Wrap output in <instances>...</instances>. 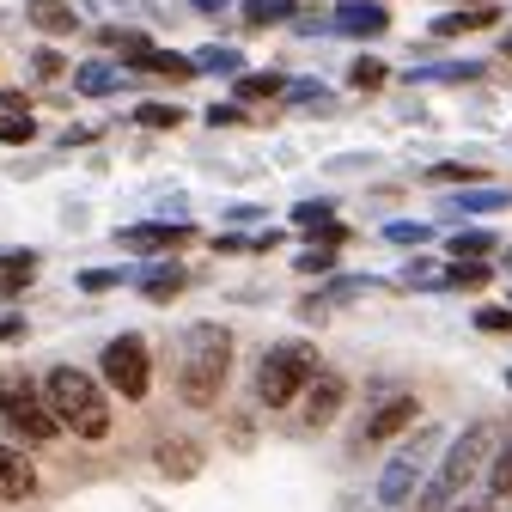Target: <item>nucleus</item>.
<instances>
[{
    "instance_id": "1",
    "label": "nucleus",
    "mask_w": 512,
    "mask_h": 512,
    "mask_svg": "<svg viewBox=\"0 0 512 512\" xmlns=\"http://www.w3.org/2000/svg\"><path fill=\"white\" fill-rule=\"evenodd\" d=\"M232 372V336L220 324H189L183 330V360H177V391L189 409H208Z\"/></svg>"
},
{
    "instance_id": "2",
    "label": "nucleus",
    "mask_w": 512,
    "mask_h": 512,
    "mask_svg": "<svg viewBox=\"0 0 512 512\" xmlns=\"http://www.w3.org/2000/svg\"><path fill=\"white\" fill-rule=\"evenodd\" d=\"M43 403L55 415V427H74L80 439H104L110 433V397L98 391V378L80 366H55L43 378Z\"/></svg>"
},
{
    "instance_id": "3",
    "label": "nucleus",
    "mask_w": 512,
    "mask_h": 512,
    "mask_svg": "<svg viewBox=\"0 0 512 512\" xmlns=\"http://www.w3.org/2000/svg\"><path fill=\"white\" fill-rule=\"evenodd\" d=\"M488 452H494V433L488 427H464V439L445 452V464L433 470V482H427V494H421V512H445L452 506L482 470H488Z\"/></svg>"
},
{
    "instance_id": "4",
    "label": "nucleus",
    "mask_w": 512,
    "mask_h": 512,
    "mask_svg": "<svg viewBox=\"0 0 512 512\" xmlns=\"http://www.w3.org/2000/svg\"><path fill=\"white\" fill-rule=\"evenodd\" d=\"M311 378H317V348L311 342H275L263 354V366H256V397L269 409H287Z\"/></svg>"
},
{
    "instance_id": "5",
    "label": "nucleus",
    "mask_w": 512,
    "mask_h": 512,
    "mask_svg": "<svg viewBox=\"0 0 512 512\" xmlns=\"http://www.w3.org/2000/svg\"><path fill=\"white\" fill-rule=\"evenodd\" d=\"M433 452H439V427H421V433L403 445V452L378 470V488H372V494H378V506H409V500H415V488L427 482Z\"/></svg>"
},
{
    "instance_id": "6",
    "label": "nucleus",
    "mask_w": 512,
    "mask_h": 512,
    "mask_svg": "<svg viewBox=\"0 0 512 512\" xmlns=\"http://www.w3.org/2000/svg\"><path fill=\"white\" fill-rule=\"evenodd\" d=\"M0 415H7V427H19L25 439H55L61 433L31 378H0Z\"/></svg>"
},
{
    "instance_id": "7",
    "label": "nucleus",
    "mask_w": 512,
    "mask_h": 512,
    "mask_svg": "<svg viewBox=\"0 0 512 512\" xmlns=\"http://www.w3.org/2000/svg\"><path fill=\"white\" fill-rule=\"evenodd\" d=\"M104 378H110V391H122L128 403L147 397V384H153V360H147V342L141 336H116L104 348Z\"/></svg>"
},
{
    "instance_id": "8",
    "label": "nucleus",
    "mask_w": 512,
    "mask_h": 512,
    "mask_svg": "<svg viewBox=\"0 0 512 512\" xmlns=\"http://www.w3.org/2000/svg\"><path fill=\"white\" fill-rule=\"evenodd\" d=\"M342 403H348V384L330 378V372H317V378L305 384V427H330V421L342 415Z\"/></svg>"
},
{
    "instance_id": "9",
    "label": "nucleus",
    "mask_w": 512,
    "mask_h": 512,
    "mask_svg": "<svg viewBox=\"0 0 512 512\" xmlns=\"http://www.w3.org/2000/svg\"><path fill=\"white\" fill-rule=\"evenodd\" d=\"M189 238V226L177 220V226H165V220H147V226H122L116 232V244L122 250H141V256H159V250H177Z\"/></svg>"
},
{
    "instance_id": "10",
    "label": "nucleus",
    "mask_w": 512,
    "mask_h": 512,
    "mask_svg": "<svg viewBox=\"0 0 512 512\" xmlns=\"http://www.w3.org/2000/svg\"><path fill=\"white\" fill-rule=\"evenodd\" d=\"M384 25H391V13L378 0H342L336 19H330V31H342V37H378Z\"/></svg>"
},
{
    "instance_id": "11",
    "label": "nucleus",
    "mask_w": 512,
    "mask_h": 512,
    "mask_svg": "<svg viewBox=\"0 0 512 512\" xmlns=\"http://www.w3.org/2000/svg\"><path fill=\"white\" fill-rule=\"evenodd\" d=\"M37 494V470L25 452H13V445H0V500H31Z\"/></svg>"
},
{
    "instance_id": "12",
    "label": "nucleus",
    "mask_w": 512,
    "mask_h": 512,
    "mask_svg": "<svg viewBox=\"0 0 512 512\" xmlns=\"http://www.w3.org/2000/svg\"><path fill=\"white\" fill-rule=\"evenodd\" d=\"M403 427H415V397H391V403H378L372 415H366V439L378 445V439H397Z\"/></svg>"
},
{
    "instance_id": "13",
    "label": "nucleus",
    "mask_w": 512,
    "mask_h": 512,
    "mask_svg": "<svg viewBox=\"0 0 512 512\" xmlns=\"http://www.w3.org/2000/svg\"><path fill=\"white\" fill-rule=\"evenodd\" d=\"M25 19L49 37H74L80 31V13L68 7V0H25Z\"/></svg>"
},
{
    "instance_id": "14",
    "label": "nucleus",
    "mask_w": 512,
    "mask_h": 512,
    "mask_svg": "<svg viewBox=\"0 0 512 512\" xmlns=\"http://www.w3.org/2000/svg\"><path fill=\"white\" fill-rule=\"evenodd\" d=\"M183 281H189V275H183L177 263H153V269H141V293H147L153 305L177 299V293H183Z\"/></svg>"
},
{
    "instance_id": "15",
    "label": "nucleus",
    "mask_w": 512,
    "mask_h": 512,
    "mask_svg": "<svg viewBox=\"0 0 512 512\" xmlns=\"http://www.w3.org/2000/svg\"><path fill=\"white\" fill-rule=\"evenodd\" d=\"M445 208L452 214H500V208H512V189H458Z\"/></svg>"
},
{
    "instance_id": "16",
    "label": "nucleus",
    "mask_w": 512,
    "mask_h": 512,
    "mask_svg": "<svg viewBox=\"0 0 512 512\" xmlns=\"http://www.w3.org/2000/svg\"><path fill=\"white\" fill-rule=\"evenodd\" d=\"M31 275H37V256L31 250H0V299H13Z\"/></svg>"
},
{
    "instance_id": "17",
    "label": "nucleus",
    "mask_w": 512,
    "mask_h": 512,
    "mask_svg": "<svg viewBox=\"0 0 512 512\" xmlns=\"http://www.w3.org/2000/svg\"><path fill=\"white\" fill-rule=\"evenodd\" d=\"M494 19H500L494 7H458V13L433 19V37H464V31H482V25H494Z\"/></svg>"
},
{
    "instance_id": "18",
    "label": "nucleus",
    "mask_w": 512,
    "mask_h": 512,
    "mask_svg": "<svg viewBox=\"0 0 512 512\" xmlns=\"http://www.w3.org/2000/svg\"><path fill=\"white\" fill-rule=\"evenodd\" d=\"M189 68H196V74H238V68H244V55L226 49V43H208V49L189 55Z\"/></svg>"
},
{
    "instance_id": "19",
    "label": "nucleus",
    "mask_w": 512,
    "mask_h": 512,
    "mask_svg": "<svg viewBox=\"0 0 512 512\" xmlns=\"http://www.w3.org/2000/svg\"><path fill=\"white\" fill-rule=\"evenodd\" d=\"M74 86H80L86 98H104V92L122 86V74L110 68V61H86V68H74Z\"/></svg>"
},
{
    "instance_id": "20",
    "label": "nucleus",
    "mask_w": 512,
    "mask_h": 512,
    "mask_svg": "<svg viewBox=\"0 0 512 512\" xmlns=\"http://www.w3.org/2000/svg\"><path fill=\"white\" fill-rule=\"evenodd\" d=\"M415 86H433V80H482V61H439V68H409Z\"/></svg>"
},
{
    "instance_id": "21",
    "label": "nucleus",
    "mask_w": 512,
    "mask_h": 512,
    "mask_svg": "<svg viewBox=\"0 0 512 512\" xmlns=\"http://www.w3.org/2000/svg\"><path fill=\"white\" fill-rule=\"evenodd\" d=\"M299 13V0H244V25H281Z\"/></svg>"
},
{
    "instance_id": "22",
    "label": "nucleus",
    "mask_w": 512,
    "mask_h": 512,
    "mask_svg": "<svg viewBox=\"0 0 512 512\" xmlns=\"http://www.w3.org/2000/svg\"><path fill=\"white\" fill-rule=\"evenodd\" d=\"M281 92H287L281 74H238V98H244V104H256V98H281Z\"/></svg>"
},
{
    "instance_id": "23",
    "label": "nucleus",
    "mask_w": 512,
    "mask_h": 512,
    "mask_svg": "<svg viewBox=\"0 0 512 512\" xmlns=\"http://www.w3.org/2000/svg\"><path fill=\"white\" fill-rule=\"evenodd\" d=\"M135 68H147V74H171V80H189V74H196L183 55H165V49H147V55L135 61Z\"/></svg>"
},
{
    "instance_id": "24",
    "label": "nucleus",
    "mask_w": 512,
    "mask_h": 512,
    "mask_svg": "<svg viewBox=\"0 0 512 512\" xmlns=\"http://www.w3.org/2000/svg\"><path fill=\"white\" fill-rule=\"evenodd\" d=\"M37 135V122L25 116V110H7V116H0V141H7V147H25Z\"/></svg>"
},
{
    "instance_id": "25",
    "label": "nucleus",
    "mask_w": 512,
    "mask_h": 512,
    "mask_svg": "<svg viewBox=\"0 0 512 512\" xmlns=\"http://www.w3.org/2000/svg\"><path fill=\"white\" fill-rule=\"evenodd\" d=\"M488 250H494L488 232H458V238H452V256H458V263H482Z\"/></svg>"
},
{
    "instance_id": "26",
    "label": "nucleus",
    "mask_w": 512,
    "mask_h": 512,
    "mask_svg": "<svg viewBox=\"0 0 512 512\" xmlns=\"http://www.w3.org/2000/svg\"><path fill=\"white\" fill-rule=\"evenodd\" d=\"M488 500H512V445L494 458V470H488Z\"/></svg>"
},
{
    "instance_id": "27",
    "label": "nucleus",
    "mask_w": 512,
    "mask_h": 512,
    "mask_svg": "<svg viewBox=\"0 0 512 512\" xmlns=\"http://www.w3.org/2000/svg\"><path fill=\"white\" fill-rule=\"evenodd\" d=\"M104 49H122V61H141L153 43H147L141 31H104Z\"/></svg>"
},
{
    "instance_id": "28",
    "label": "nucleus",
    "mask_w": 512,
    "mask_h": 512,
    "mask_svg": "<svg viewBox=\"0 0 512 512\" xmlns=\"http://www.w3.org/2000/svg\"><path fill=\"white\" fill-rule=\"evenodd\" d=\"M384 238H391V244H427L433 226L427 220H391V226H384Z\"/></svg>"
},
{
    "instance_id": "29",
    "label": "nucleus",
    "mask_w": 512,
    "mask_h": 512,
    "mask_svg": "<svg viewBox=\"0 0 512 512\" xmlns=\"http://www.w3.org/2000/svg\"><path fill=\"white\" fill-rule=\"evenodd\" d=\"M135 122H141V128H177V122H183V110H177V104H141V110H135Z\"/></svg>"
},
{
    "instance_id": "30",
    "label": "nucleus",
    "mask_w": 512,
    "mask_h": 512,
    "mask_svg": "<svg viewBox=\"0 0 512 512\" xmlns=\"http://www.w3.org/2000/svg\"><path fill=\"white\" fill-rule=\"evenodd\" d=\"M476 330H482V336H506V330H512V305H482V311H476Z\"/></svg>"
},
{
    "instance_id": "31",
    "label": "nucleus",
    "mask_w": 512,
    "mask_h": 512,
    "mask_svg": "<svg viewBox=\"0 0 512 512\" xmlns=\"http://www.w3.org/2000/svg\"><path fill=\"white\" fill-rule=\"evenodd\" d=\"M287 98H293V104H305V110H324V104H330V92L317 86V80H293V86H287Z\"/></svg>"
},
{
    "instance_id": "32",
    "label": "nucleus",
    "mask_w": 512,
    "mask_h": 512,
    "mask_svg": "<svg viewBox=\"0 0 512 512\" xmlns=\"http://www.w3.org/2000/svg\"><path fill=\"white\" fill-rule=\"evenodd\" d=\"M482 281H488L482 263H458V269H445V275H439V287H482Z\"/></svg>"
},
{
    "instance_id": "33",
    "label": "nucleus",
    "mask_w": 512,
    "mask_h": 512,
    "mask_svg": "<svg viewBox=\"0 0 512 512\" xmlns=\"http://www.w3.org/2000/svg\"><path fill=\"white\" fill-rule=\"evenodd\" d=\"M122 281H128L122 269H86V275H80V287H86V293H110V287H122Z\"/></svg>"
},
{
    "instance_id": "34",
    "label": "nucleus",
    "mask_w": 512,
    "mask_h": 512,
    "mask_svg": "<svg viewBox=\"0 0 512 512\" xmlns=\"http://www.w3.org/2000/svg\"><path fill=\"white\" fill-rule=\"evenodd\" d=\"M354 86H360V92H372V86H384V61H372V55H360V61H354Z\"/></svg>"
},
{
    "instance_id": "35",
    "label": "nucleus",
    "mask_w": 512,
    "mask_h": 512,
    "mask_svg": "<svg viewBox=\"0 0 512 512\" xmlns=\"http://www.w3.org/2000/svg\"><path fill=\"white\" fill-rule=\"evenodd\" d=\"M330 263H336V250H330V244H311V250L299 256V269H305V275H324Z\"/></svg>"
},
{
    "instance_id": "36",
    "label": "nucleus",
    "mask_w": 512,
    "mask_h": 512,
    "mask_svg": "<svg viewBox=\"0 0 512 512\" xmlns=\"http://www.w3.org/2000/svg\"><path fill=\"white\" fill-rule=\"evenodd\" d=\"M293 220H299V226H330V202H299Z\"/></svg>"
},
{
    "instance_id": "37",
    "label": "nucleus",
    "mask_w": 512,
    "mask_h": 512,
    "mask_svg": "<svg viewBox=\"0 0 512 512\" xmlns=\"http://www.w3.org/2000/svg\"><path fill=\"white\" fill-rule=\"evenodd\" d=\"M427 177H433V183H482V177H476L470 165H433Z\"/></svg>"
},
{
    "instance_id": "38",
    "label": "nucleus",
    "mask_w": 512,
    "mask_h": 512,
    "mask_svg": "<svg viewBox=\"0 0 512 512\" xmlns=\"http://www.w3.org/2000/svg\"><path fill=\"white\" fill-rule=\"evenodd\" d=\"M37 74H43V80L61 74V55H55V49H37Z\"/></svg>"
},
{
    "instance_id": "39",
    "label": "nucleus",
    "mask_w": 512,
    "mask_h": 512,
    "mask_svg": "<svg viewBox=\"0 0 512 512\" xmlns=\"http://www.w3.org/2000/svg\"><path fill=\"white\" fill-rule=\"evenodd\" d=\"M13 336H25V317H0V342H13Z\"/></svg>"
},
{
    "instance_id": "40",
    "label": "nucleus",
    "mask_w": 512,
    "mask_h": 512,
    "mask_svg": "<svg viewBox=\"0 0 512 512\" xmlns=\"http://www.w3.org/2000/svg\"><path fill=\"white\" fill-rule=\"evenodd\" d=\"M238 116H244V110H232V104H214V110H208V122H214V128H220V122H238Z\"/></svg>"
},
{
    "instance_id": "41",
    "label": "nucleus",
    "mask_w": 512,
    "mask_h": 512,
    "mask_svg": "<svg viewBox=\"0 0 512 512\" xmlns=\"http://www.w3.org/2000/svg\"><path fill=\"white\" fill-rule=\"evenodd\" d=\"M183 7H196V13H226L232 0H183Z\"/></svg>"
},
{
    "instance_id": "42",
    "label": "nucleus",
    "mask_w": 512,
    "mask_h": 512,
    "mask_svg": "<svg viewBox=\"0 0 512 512\" xmlns=\"http://www.w3.org/2000/svg\"><path fill=\"white\" fill-rule=\"evenodd\" d=\"M458 512H494V500H464Z\"/></svg>"
},
{
    "instance_id": "43",
    "label": "nucleus",
    "mask_w": 512,
    "mask_h": 512,
    "mask_svg": "<svg viewBox=\"0 0 512 512\" xmlns=\"http://www.w3.org/2000/svg\"><path fill=\"white\" fill-rule=\"evenodd\" d=\"M500 49H506V55H512V31H506V37H500Z\"/></svg>"
},
{
    "instance_id": "44",
    "label": "nucleus",
    "mask_w": 512,
    "mask_h": 512,
    "mask_svg": "<svg viewBox=\"0 0 512 512\" xmlns=\"http://www.w3.org/2000/svg\"><path fill=\"white\" fill-rule=\"evenodd\" d=\"M470 7H494V0H470Z\"/></svg>"
},
{
    "instance_id": "45",
    "label": "nucleus",
    "mask_w": 512,
    "mask_h": 512,
    "mask_svg": "<svg viewBox=\"0 0 512 512\" xmlns=\"http://www.w3.org/2000/svg\"><path fill=\"white\" fill-rule=\"evenodd\" d=\"M506 384H512V372H506Z\"/></svg>"
}]
</instances>
